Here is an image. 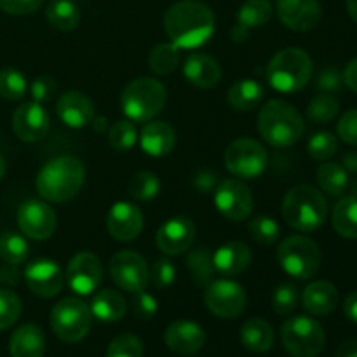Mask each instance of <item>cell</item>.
I'll return each instance as SVG.
<instances>
[{
	"label": "cell",
	"mask_w": 357,
	"mask_h": 357,
	"mask_svg": "<svg viewBox=\"0 0 357 357\" xmlns=\"http://www.w3.org/2000/svg\"><path fill=\"white\" fill-rule=\"evenodd\" d=\"M181 52L178 45L173 42L169 44H159L152 49L149 56V66L157 75H169L180 66Z\"/></svg>",
	"instance_id": "cell-36"
},
{
	"label": "cell",
	"mask_w": 357,
	"mask_h": 357,
	"mask_svg": "<svg viewBox=\"0 0 357 357\" xmlns=\"http://www.w3.org/2000/svg\"><path fill=\"white\" fill-rule=\"evenodd\" d=\"M138 129H136L135 122L129 121V119H122V121L114 122L108 128V143L117 152H128V150H131L136 145V142H138Z\"/></svg>",
	"instance_id": "cell-39"
},
{
	"label": "cell",
	"mask_w": 357,
	"mask_h": 357,
	"mask_svg": "<svg viewBox=\"0 0 357 357\" xmlns=\"http://www.w3.org/2000/svg\"><path fill=\"white\" fill-rule=\"evenodd\" d=\"M45 352V337L37 324H23L9 340L10 357H42Z\"/></svg>",
	"instance_id": "cell-27"
},
{
	"label": "cell",
	"mask_w": 357,
	"mask_h": 357,
	"mask_svg": "<svg viewBox=\"0 0 357 357\" xmlns=\"http://www.w3.org/2000/svg\"><path fill=\"white\" fill-rule=\"evenodd\" d=\"M335 232L345 239H357V195L340 199L331 215Z\"/></svg>",
	"instance_id": "cell-31"
},
{
	"label": "cell",
	"mask_w": 357,
	"mask_h": 357,
	"mask_svg": "<svg viewBox=\"0 0 357 357\" xmlns=\"http://www.w3.org/2000/svg\"><path fill=\"white\" fill-rule=\"evenodd\" d=\"M89 126H93L94 131H98V132H108V128H110L107 119L101 117V115H94L93 122H91Z\"/></svg>",
	"instance_id": "cell-58"
},
{
	"label": "cell",
	"mask_w": 357,
	"mask_h": 357,
	"mask_svg": "<svg viewBox=\"0 0 357 357\" xmlns=\"http://www.w3.org/2000/svg\"><path fill=\"white\" fill-rule=\"evenodd\" d=\"M157 310H159V303H157L155 296L146 293L145 289L135 293V298H132V312H135L136 317H139L143 321H149L155 316Z\"/></svg>",
	"instance_id": "cell-48"
},
{
	"label": "cell",
	"mask_w": 357,
	"mask_h": 357,
	"mask_svg": "<svg viewBox=\"0 0 357 357\" xmlns=\"http://www.w3.org/2000/svg\"><path fill=\"white\" fill-rule=\"evenodd\" d=\"M107 229L114 239L131 243L143 230V213L132 202H115L107 215Z\"/></svg>",
	"instance_id": "cell-20"
},
{
	"label": "cell",
	"mask_w": 357,
	"mask_h": 357,
	"mask_svg": "<svg viewBox=\"0 0 357 357\" xmlns=\"http://www.w3.org/2000/svg\"><path fill=\"white\" fill-rule=\"evenodd\" d=\"M183 75L192 86L209 89L222 80V66L206 52H190L185 59Z\"/></svg>",
	"instance_id": "cell-24"
},
{
	"label": "cell",
	"mask_w": 357,
	"mask_h": 357,
	"mask_svg": "<svg viewBox=\"0 0 357 357\" xmlns=\"http://www.w3.org/2000/svg\"><path fill=\"white\" fill-rule=\"evenodd\" d=\"M307 150H309L310 157H312L314 160L324 162V160L331 159V157L337 153L338 139L337 136L331 135V132L328 131L316 132V135L309 139V143H307Z\"/></svg>",
	"instance_id": "cell-43"
},
{
	"label": "cell",
	"mask_w": 357,
	"mask_h": 357,
	"mask_svg": "<svg viewBox=\"0 0 357 357\" xmlns=\"http://www.w3.org/2000/svg\"><path fill=\"white\" fill-rule=\"evenodd\" d=\"M344 312L352 323L357 324V291L351 293V295L347 296V300H345L344 303Z\"/></svg>",
	"instance_id": "cell-56"
},
{
	"label": "cell",
	"mask_w": 357,
	"mask_h": 357,
	"mask_svg": "<svg viewBox=\"0 0 357 357\" xmlns=\"http://www.w3.org/2000/svg\"><path fill=\"white\" fill-rule=\"evenodd\" d=\"M251 250L248 244L241 243V241H232L213 253V264H215V271L222 274L223 278H237L248 271L251 265Z\"/></svg>",
	"instance_id": "cell-23"
},
{
	"label": "cell",
	"mask_w": 357,
	"mask_h": 357,
	"mask_svg": "<svg viewBox=\"0 0 357 357\" xmlns=\"http://www.w3.org/2000/svg\"><path fill=\"white\" fill-rule=\"evenodd\" d=\"M21 300L13 289L0 288V331L7 330L21 316Z\"/></svg>",
	"instance_id": "cell-42"
},
{
	"label": "cell",
	"mask_w": 357,
	"mask_h": 357,
	"mask_svg": "<svg viewBox=\"0 0 357 357\" xmlns=\"http://www.w3.org/2000/svg\"><path fill=\"white\" fill-rule=\"evenodd\" d=\"M167 101V91L153 77H138L124 87L121 108L132 122H149L162 112Z\"/></svg>",
	"instance_id": "cell-6"
},
{
	"label": "cell",
	"mask_w": 357,
	"mask_h": 357,
	"mask_svg": "<svg viewBox=\"0 0 357 357\" xmlns=\"http://www.w3.org/2000/svg\"><path fill=\"white\" fill-rule=\"evenodd\" d=\"M3 174H6V160H3V157L0 155V180L3 178Z\"/></svg>",
	"instance_id": "cell-62"
},
{
	"label": "cell",
	"mask_w": 357,
	"mask_h": 357,
	"mask_svg": "<svg viewBox=\"0 0 357 357\" xmlns=\"http://www.w3.org/2000/svg\"><path fill=\"white\" fill-rule=\"evenodd\" d=\"M65 281L73 293L80 296L93 295L103 281V264L100 257L89 251L77 253L66 267Z\"/></svg>",
	"instance_id": "cell-14"
},
{
	"label": "cell",
	"mask_w": 357,
	"mask_h": 357,
	"mask_svg": "<svg viewBox=\"0 0 357 357\" xmlns=\"http://www.w3.org/2000/svg\"><path fill=\"white\" fill-rule=\"evenodd\" d=\"M107 357H143V342L136 335H119L108 345Z\"/></svg>",
	"instance_id": "cell-46"
},
{
	"label": "cell",
	"mask_w": 357,
	"mask_h": 357,
	"mask_svg": "<svg viewBox=\"0 0 357 357\" xmlns=\"http://www.w3.org/2000/svg\"><path fill=\"white\" fill-rule=\"evenodd\" d=\"M335 357H357V338H349V340L342 342Z\"/></svg>",
	"instance_id": "cell-54"
},
{
	"label": "cell",
	"mask_w": 357,
	"mask_h": 357,
	"mask_svg": "<svg viewBox=\"0 0 357 357\" xmlns=\"http://www.w3.org/2000/svg\"><path fill=\"white\" fill-rule=\"evenodd\" d=\"M342 166L347 173H357V152H347L342 157Z\"/></svg>",
	"instance_id": "cell-57"
},
{
	"label": "cell",
	"mask_w": 357,
	"mask_h": 357,
	"mask_svg": "<svg viewBox=\"0 0 357 357\" xmlns=\"http://www.w3.org/2000/svg\"><path fill=\"white\" fill-rule=\"evenodd\" d=\"M56 114L65 126L80 129L93 122L96 112H94L93 101L86 94L80 91H66L56 101Z\"/></svg>",
	"instance_id": "cell-21"
},
{
	"label": "cell",
	"mask_w": 357,
	"mask_h": 357,
	"mask_svg": "<svg viewBox=\"0 0 357 357\" xmlns=\"http://www.w3.org/2000/svg\"><path fill=\"white\" fill-rule=\"evenodd\" d=\"M342 79H344V84L349 89L357 93V58L347 63L344 73H342Z\"/></svg>",
	"instance_id": "cell-53"
},
{
	"label": "cell",
	"mask_w": 357,
	"mask_h": 357,
	"mask_svg": "<svg viewBox=\"0 0 357 357\" xmlns=\"http://www.w3.org/2000/svg\"><path fill=\"white\" fill-rule=\"evenodd\" d=\"M275 10L286 28L293 31H310L321 20L319 0H278Z\"/></svg>",
	"instance_id": "cell-19"
},
{
	"label": "cell",
	"mask_w": 357,
	"mask_h": 357,
	"mask_svg": "<svg viewBox=\"0 0 357 357\" xmlns=\"http://www.w3.org/2000/svg\"><path fill=\"white\" fill-rule=\"evenodd\" d=\"M176 279V267L169 258H159L152 264L149 271V281L159 289L169 288Z\"/></svg>",
	"instance_id": "cell-47"
},
{
	"label": "cell",
	"mask_w": 357,
	"mask_h": 357,
	"mask_svg": "<svg viewBox=\"0 0 357 357\" xmlns=\"http://www.w3.org/2000/svg\"><path fill=\"white\" fill-rule=\"evenodd\" d=\"M139 145L150 157H166L176 143L174 129L164 121H150L139 132Z\"/></svg>",
	"instance_id": "cell-25"
},
{
	"label": "cell",
	"mask_w": 357,
	"mask_h": 357,
	"mask_svg": "<svg viewBox=\"0 0 357 357\" xmlns=\"http://www.w3.org/2000/svg\"><path fill=\"white\" fill-rule=\"evenodd\" d=\"M258 132L275 149L293 146L303 136V119L293 105L282 100H271L258 114Z\"/></svg>",
	"instance_id": "cell-3"
},
{
	"label": "cell",
	"mask_w": 357,
	"mask_h": 357,
	"mask_svg": "<svg viewBox=\"0 0 357 357\" xmlns=\"http://www.w3.org/2000/svg\"><path fill=\"white\" fill-rule=\"evenodd\" d=\"M282 216L286 223L298 232H316L326 222L328 202L317 188L298 185L284 195Z\"/></svg>",
	"instance_id": "cell-4"
},
{
	"label": "cell",
	"mask_w": 357,
	"mask_h": 357,
	"mask_svg": "<svg viewBox=\"0 0 357 357\" xmlns=\"http://www.w3.org/2000/svg\"><path fill=\"white\" fill-rule=\"evenodd\" d=\"M347 10L352 20L357 23V0H347Z\"/></svg>",
	"instance_id": "cell-60"
},
{
	"label": "cell",
	"mask_w": 357,
	"mask_h": 357,
	"mask_svg": "<svg viewBox=\"0 0 357 357\" xmlns=\"http://www.w3.org/2000/svg\"><path fill=\"white\" fill-rule=\"evenodd\" d=\"M47 21L51 26L61 31H72L80 23V9L72 0H52L45 10Z\"/></svg>",
	"instance_id": "cell-33"
},
{
	"label": "cell",
	"mask_w": 357,
	"mask_h": 357,
	"mask_svg": "<svg viewBox=\"0 0 357 357\" xmlns=\"http://www.w3.org/2000/svg\"><path fill=\"white\" fill-rule=\"evenodd\" d=\"M274 14L271 0H246L237 10V24L253 30V28L265 26Z\"/></svg>",
	"instance_id": "cell-35"
},
{
	"label": "cell",
	"mask_w": 357,
	"mask_h": 357,
	"mask_svg": "<svg viewBox=\"0 0 357 357\" xmlns=\"http://www.w3.org/2000/svg\"><path fill=\"white\" fill-rule=\"evenodd\" d=\"M241 342L250 352L264 354L274 345V330L261 317H251L241 328Z\"/></svg>",
	"instance_id": "cell-30"
},
{
	"label": "cell",
	"mask_w": 357,
	"mask_h": 357,
	"mask_svg": "<svg viewBox=\"0 0 357 357\" xmlns=\"http://www.w3.org/2000/svg\"><path fill=\"white\" fill-rule=\"evenodd\" d=\"M194 241L195 225L192 220L185 218V216H174L162 223L160 229L157 230L155 237L157 248L169 257L187 253L188 250H192Z\"/></svg>",
	"instance_id": "cell-18"
},
{
	"label": "cell",
	"mask_w": 357,
	"mask_h": 357,
	"mask_svg": "<svg viewBox=\"0 0 357 357\" xmlns=\"http://www.w3.org/2000/svg\"><path fill=\"white\" fill-rule=\"evenodd\" d=\"M281 340L291 356L316 357L326 345V335L316 319L309 316H295L282 324Z\"/></svg>",
	"instance_id": "cell-9"
},
{
	"label": "cell",
	"mask_w": 357,
	"mask_h": 357,
	"mask_svg": "<svg viewBox=\"0 0 357 357\" xmlns=\"http://www.w3.org/2000/svg\"><path fill=\"white\" fill-rule=\"evenodd\" d=\"M49 323L59 340L66 344H77L89 333L93 314L86 302L72 296V298H63L52 307Z\"/></svg>",
	"instance_id": "cell-8"
},
{
	"label": "cell",
	"mask_w": 357,
	"mask_h": 357,
	"mask_svg": "<svg viewBox=\"0 0 357 357\" xmlns=\"http://www.w3.org/2000/svg\"><path fill=\"white\" fill-rule=\"evenodd\" d=\"M17 225L26 237L33 241H45L56 232L58 220L47 202L30 199L17 209Z\"/></svg>",
	"instance_id": "cell-15"
},
{
	"label": "cell",
	"mask_w": 357,
	"mask_h": 357,
	"mask_svg": "<svg viewBox=\"0 0 357 357\" xmlns=\"http://www.w3.org/2000/svg\"><path fill=\"white\" fill-rule=\"evenodd\" d=\"M314 63L300 47H286L272 56L267 65V80L279 93H296L310 82Z\"/></svg>",
	"instance_id": "cell-5"
},
{
	"label": "cell",
	"mask_w": 357,
	"mask_h": 357,
	"mask_svg": "<svg viewBox=\"0 0 357 357\" xmlns=\"http://www.w3.org/2000/svg\"><path fill=\"white\" fill-rule=\"evenodd\" d=\"M24 281L35 296L52 298L61 293L65 286V274L56 261L49 258H37L24 268Z\"/></svg>",
	"instance_id": "cell-16"
},
{
	"label": "cell",
	"mask_w": 357,
	"mask_h": 357,
	"mask_svg": "<svg viewBox=\"0 0 357 357\" xmlns=\"http://www.w3.org/2000/svg\"><path fill=\"white\" fill-rule=\"evenodd\" d=\"M338 289L328 281L310 282L302 293V305L312 316H328L338 305Z\"/></svg>",
	"instance_id": "cell-26"
},
{
	"label": "cell",
	"mask_w": 357,
	"mask_h": 357,
	"mask_svg": "<svg viewBox=\"0 0 357 357\" xmlns=\"http://www.w3.org/2000/svg\"><path fill=\"white\" fill-rule=\"evenodd\" d=\"M215 183H216L215 174L208 173V171L197 174V178H195V187H197L201 192H209L213 187H215Z\"/></svg>",
	"instance_id": "cell-55"
},
{
	"label": "cell",
	"mask_w": 357,
	"mask_h": 357,
	"mask_svg": "<svg viewBox=\"0 0 357 357\" xmlns=\"http://www.w3.org/2000/svg\"><path fill=\"white\" fill-rule=\"evenodd\" d=\"M164 30L180 49H197L215 33V14L199 0H180L164 14Z\"/></svg>",
	"instance_id": "cell-1"
},
{
	"label": "cell",
	"mask_w": 357,
	"mask_h": 357,
	"mask_svg": "<svg viewBox=\"0 0 357 357\" xmlns=\"http://www.w3.org/2000/svg\"><path fill=\"white\" fill-rule=\"evenodd\" d=\"M265 98V89L253 79H239L229 87L227 101L236 112H250L260 107Z\"/></svg>",
	"instance_id": "cell-28"
},
{
	"label": "cell",
	"mask_w": 357,
	"mask_h": 357,
	"mask_svg": "<svg viewBox=\"0 0 357 357\" xmlns=\"http://www.w3.org/2000/svg\"><path fill=\"white\" fill-rule=\"evenodd\" d=\"M338 138L347 145H357V108L345 112L337 124Z\"/></svg>",
	"instance_id": "cell-49"
},
{
	"label": "cell",
	"mask_w": 357,
	"mask_h": 357,
	"mask_svg": "<svg viewBox=\"0 0 357 357\" xmlns=\"http://www.w3.org/2000/svg\"><path fill=\"white\" fill-rule=\"evenodd\" d=\"M44 0H0V9L14 16H24L38 10Z\"/></svg>",
	"instance_id": "cell-52"
},
{
	"label": "cell",
	"mask_w": 357,
	"mask_h": 357,
	"mask_svg": "<svg viewBox=\"0 0 357 357\" xmlns=\"http://www.w3.org/2000/svg\"><path fill=\"white\" fill-rule=\"evenodd\" d=\"M248 230L258 244H265V246H271L279 239V225L271 216L261 215L253 218L248 225Z\"/></svg>",
	"instance_id": "cell-44"
},
{
	"label": "cell",
	"mask_w": 357,
	"mask_h": 357,
	"mask_svg": "<svg viewBox=\"0 0 357 357\" xmlns=\"http://www.w3.org/2000/svg\"><path fill=\"white\" fill-rule=\"evenodd\" d=\"M26 77L20 70L13 68V66H6V68L0 70V96L3 100H21L26 94Z\"/></svg>",
	"instance_id": "cell-40"
},
{
	"label": "cell",
	"mask_w": 357,
	"mask_h": 357,
	"mask_svg": "<svg viewBox=\"0 0 357 357\" xmlns=\"http://www.w3.org/2000/svg\"><path fill=\"white\" fill-rule=\"evenodd\" d=\"M164 342L173 352L190 356L197 354L204 347L206 333L194 321H176L167 326Z\"/></svg>",
	"instance_id": "cell-22"
},
{
	"label": "cell",
	"mask_w": 357,
	"mask_h": 357,
	"mask_svg": "<svg viewBox=\"0 0 357 357\" xmlns=\"http://www.w3.org/2000/svg\"><path fill=\"white\" fill-rule=\"evenodd\" d=\"M30 93H31V98H33V101H37V103L40 105L47 103V101H51L56 94L54 79L49 75L37 77V79L31 82Z\"/></svg>",
	"instance_id": "cell-50"
},
{
	"label": "cell",
	"mask_w": 357,
	"mask_h": 357,
	"mask_svg": "<svg viewBox=\"0 0 357 357\" xmlns=\"http://www.w3.org/2000/svg\"><path fill=\"white\" fill-rule=\"evenodd\" d=\"M253 194L241 180L227 178L215 188V206L230 222H244L253 213Z\"/></svg>",
	"instance_id": "cell-12"
},
{
	"label": "cell",
	"mask_w": 357,
	"mask_h": 357,
	"mask_svg": "<svg viewBox=\"0 0 357 357\" xmlns=\"http://www.w3.org/2000/svg\"><path fill=\"white\" fill-rule=\"evenodd\" d=\"M0 281H7V282H16V278H14L13 274L9 275V272H3V271H0Z\"/></svg>",
	"instance_id": "cell-61"
},
{
	"label": "cell",
	"mask_w": 357,
	"mask_h": 357,
	"mask_svg": "<svg viewBox=\"0 0 357 357\" xmlns=\"http://www.w3.org/2000/svg\"><path fill=\"white\" fill-rule=\"evenodd\" d=\"M51 121L42 107L37 101H26L20 105L13 114V129L14 135L24 143H37L47 136Z\"/></svg>",
	"instance_id": "cell-17"
},
{
	"label": "cell",
	"mask_w": 357,
	"mask_h": 357,
	"mask_svg": "<svg viewBox=\"0 0 357 357\" xmlns=\"http://www.w3.org/2000/svg\"><path fill=\"white\" fill-rule=\"evenodd\" d=\"M86 178L82 160L73 155H61L49 160L37 174L35 187L38 195L49 202H68L80 192Z\"/></svg>",
	"instance_id": "cell-2"
},
{
	"label": "cell",
	"mask_w": 357,
	"mask_h": 357,
	"mask_svg": "<svg viewBox=\"0 0 357 357\" xmlns=\"http://www.w3.org/2000/svg\"><path fill=\"white\" fill-rule=\"evenodd\" d=\"M30 248L26 239L17 232H3L0 236V258L9 265H20L26 261Z\"/></svg>",
	"instance_id": "cell-38"
},
{
	"label": "cell",
	"mask_w": 357,
	"mask_h": 357,
	"mask_svg": "<svg viewBox=\"0 0 357 357\" xmlns=\"http://www.w3.org/2000/svg\"><path fill=\"white\" fill-rule=\"evenodd\" d=\"M319 188L330 197H340L349 188V174L338 162H324L317 169Z\"/></svg>",
	"instance_id": "cell-32"
},
{
	"label": "cell",
	"mask_w": 357,
	"mask_h": 357,
	"mask_svg": "<svg viewBox=\"0 0 357 357\" xmlns=\"http://www.w3.org/2000/svg\"><path fill=\"white\" fill-rule=\"evenodd\" d=\"M278 260L286 274L305 281L319 272L323 255L312 239L305 236H291L286 237L279 246Z\"/></svg>",
	"instance_id": "cell-7"
},
{
	"label": "cell",
	"mask_w": 357,
	"mask_h": 357,
	"mask_svg": "<svg viewBox=\"0 0 357 357\" xmlns=\"http://www.w3.org/2000/svg\"><path fill=\"white\" fill-rule=\"evenodd\" d=\"M298 288L291 282H282L274 289L272 295V307L279 316H289L298 305Z\"/></svg>",
	"instance_id": "cell-45"
},
{
	"label": "cell",
	"mask_w": 357,
	"mask_h": 357,
	"mask_svg": "<svg viewBox=\"0 0 357 357\" xmlns=\"http://www.w3.org/2000/svg\"><path fill=\"white\" fill-rule=\"evenodd\" d=\"M344 86V79H342L340 72L333 66H328V68H323L317 75L316 87L321 91V93H338Z\"/></svg>",
	"instance_id": "cell-51"
},
{
	"label": "cell",
	"mask_w": 357,
	"mask_h": 357,
	"mask_svg": "<svg viewBox=\"0 0 357 357\" xmlns=\"http://www.w3.org/2000/svg\"><path fill=\"white\" fill-rule=\"evenodd\" d=\"M187 271L195 284L201 286V288L208 286L213 281V275L216 272L211 251L204 246L194 248L187 257Z\"/></svg>",
	"instance_id": "cell-34"
},
{
	"label": "cell",
	"mask_w": 357,
	"mask_h": 357,
	"mask_svg": "<svg viewBox=\"0 0 357 357\" xmlns=\"http://www.w3.org/2000/svg\"><path fill=\"white\" fill-rule=\"evenodd\" d=\"M129 194L135 197L136 201H150V199L157 197L160 190V180L155 173L150 171H139L132 176L129 181Z\"/></svg>",
	"instance_id": "cell-41"
},
{
	"label": "cell",
	"mask_w": 357,
	"mask_h": 357,
	"mask_svg": "<svg viewBox=\"0 0 357 357\" xmlns=\"http://www.w3.org/2000/svg\"><path fill=\"white\" fill-rule=\"evenodd\" d=\"M225 167L237 178L257 180L265 173L268 153L260 142L253 138H239L225 150Z\"/></svg>",
	"instance_id": "cell-10"
},
{
	"label": "cell",
	"mask_w": 357,
	"mask_h": 357,
	"mask_svg": "<svg viewBox=\"0 0 357 357\" xmlns=\"http://www.w3.org/2000/svg\"><path fill=\"white\" fill-rule=\"evenodd\" d=\"M338 112H340V101L330 93H321L310 100L309 107H307V119L314 124H330L337 119Z\"/></svg>",
	"instance_id": "cell-37"
},
{
	"label": "cell",
	"mask_w": 357,
	"mask_h": 357,
	"mask_svg": "<svg viewBox=\"0 0 357 357\" xmlns=\"http://www.w3.org/2000/svg\"><path fill=\"white\" fill-rule=\"evenodd\" d=\"M248 35H250V30L244 26H241V24H236V26L232 28V40L244 42L248 38Z\"/></svg>",
	"instance_id": "cell-59"
},
{
	"label": "cell",
	"mask_w": 357,
	"mask_h": 357,
	"mask_svg": "<svg viewBox=\"0 0 357 357\" xmlns=\"http://www.w3.org/2000/svg\"><path fill=\"white\" fill-rule=\"evenodd\" d=\"M91 314L101 323H119L126 316L128 303L115 289H100L89 305Z\"/></svg>",
	"instance_id": "cell-29"
},
{
	"label": "cell",
	"mask_w": 357,
	"mask_h": 357,
	"mask_svg": "<svg viewBox=\"0 0 357 357\" xmlns=\"http://www.w3.org/2000/svg\"><path fill=\"white\" fill-rule=\"evenodd\" d=\"M204 303L213 316L220 319H236L246 309V291L232 279H218L206 286Z\"/></svg>",
	"instance_id": "cell-11"
},
{
	"label": "cell",
	"mask_w": 357,
	"mask_h": 357,
	"mask_svg": "<svg viewBox=\"0 0 357 357\" xmlns=\"http://www.w3.org/2000/svg\"><path fill=\"white\" fill-rule=\"evenodd\" d=\"M110 275L121 289L138 293L149 284V265L136 251H119L110 260Z\"/></svg>",
	"instance_id": "cell-13"
}]
</instances>
